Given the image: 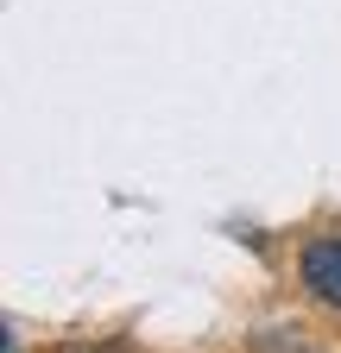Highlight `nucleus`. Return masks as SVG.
<instances>
[{
    "label": "nucleus",
    "mask_w": 341,
    "mask_h": 353,
    "mask_svg": "<svg viewBox=\"0 0 341 353\" xmlns=\"http://www.w3.org/2000/svg\"><path fill=\"white\" fill-rule=\"evenodd\" d=\"M297 284H304L316 303L341 309V234H316L304 252H297Z\"/></svg>",
    "instance_id": "f257e3e1"
}]
</instances>
